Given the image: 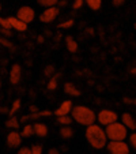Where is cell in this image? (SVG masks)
<instances>
[{"instance_id":"36","label":"cell","mask_w":136,"mask_h":154,"mask_svg":"<svg viewBox=\"0 0 136 154\" xmlns=\"http://www.w3.org/2000/svg\"><path fill=\"white\" fill-rule=\"evenodd\" d=\"M122 101L127 102V104H133V100L132 98H128V97H124V98H122Z\"/></svg>"},{"instance_id":"19","label":"cell","mask_w":136,"mask_h":154,"mask_svg":"<svg viewBox=\"0 0 136 154\" xmlns=\"http://www.w3.org/2000/svg\"><path fill=\"white\" fill-rule=\"evenodd\" d=\"M74 122L72 116L70 115H61V116H57V123L60 125H71V123Z\"/></svg>"},{"instance_id":"28","label":"cell","mask_w":136,"mask_h":154,"mask_svg":"<svg viewBox=\"0 0 136 154\" xmlns=\"http://www.w3.org/2000/svg\"><path fill=\"white\" fill-rule=\"evenodd\" d=\"M0 42H2V47H6V48H8V49H15V47L7 38H0Z\"/></svg>"},{"instance_id":"34","label":"cell","mask_w":136,"mask_h":154,"mask_svg":"<svg viewBox=\"0 0 136 154\" xmlns=\"http://www.w3.org/2000/svg\"><path fill=\"white\" fill-rule=\"evenodd\" d=\"M40 116H41V117L52 116V112H50V111H41V112H40Z\"/></svg>"},{"instance_id":"7","label":"cell","mask_w":136,"mask_h":154,"mask_svg":"<svg viewBox=\"0 0 136 154\" xmlns=\"http://www.w3.org/2000/svg\"><path fill=\"white\" fill-rule=\"evenodd\" d=\"M17 17L19 18L20 20H23V22H26V23L29 25V23H32L33 20H34V18H35V11L32 8V7L23 6V7H20V8L18 10Z\"/></svg>"},{"instance_id":"1","label":"cell","mask_w":136,"mask_h":154,"mask_svg":"<svg viewBox=\"0 0 136 154\" xmlns=\"http://www.w3.org/2000/svg\"><path fill=\"white\" fill-rule=\"evenodd\" d=\"M86 139H87V142H89V145L91 146V147L97 149V150H101V149L106 147V143H107V140H109L105 128L102 127L101 124H95V123L87 125Z\"/></svg>"},{"instance_id":"10","label":"cell","mask_w":136,"mask_h":154,"mask_svg":"<svg viewBox=\"0 0 136 154\" xmlns=\"http://www.w3.org/2000/svg\"><path fill=\"white\" fill-rule=\"evenodd\" d=\"M74 108V104L71 100H65V101H63L60 105H59V108L55 111V115L56 116H61V115H70L71 111H72Z\"/></svg>"},{"instance_id":"44","label":"cell","mask_w":136,"mask_h":154,"mask_svg":"<svg viewBox=\"0 0 136 154\" xmlns=\"http://www.w3.org/2000/svg\"><path fill=\"white\" fill-rule=\"evenodd\" d=\"M135 29H136V23H135Z\"/></svg>"},{"instance_id":"13","label":"cell","mask_w":136,"mask_h":154,"mask_svg":"<svg viewBox=\"0 0 136 154\" xmlns=\"http://www.w3.org/2000/svg\"><path fill=\"white\" fill-rule=\"evenodd\" d=\"M65 47L70 53H76L79 49V45L76 42V40L74 37H71V35H67L65 37Z\"/></svg>"},{"instance_id":"29","label":"cell","mask_w":136,"mask_h":154,"mask_svg":"<svg viewBox=\"0 0 136 154\" xmlns=\"http://www.w3.org/2000/svg\"><path fill=\"white\" fill-rule=\"evenodd\" d=\"M83 4H84V0H74V4H72V8L75 10H80L82 7H83Z\"/></svg>"},{"instance_id":"11","label":"cell","mask_w":136,"mask_h":154,"mask_svg":"<svg viewBox=\"0 0 136 154\" xmlns=\"http://www.w3.org/2000/svg\"><path fill=\"white\" fill-rule=\"evenodd\" d=\"M120 120H121V123L128 128V130L136 131V119L131 113H128V112H124V113L121 115V119H120Z\"/></svg>"},{"instance_id":"33","label":"cell","mask_w":136,"mask_h":154,"mask_svg":"<svg viewBox=\"0 0 136 154\" xmlns=\"http://www.w3.org/2000/svg\"><path fill=\"white\" fill-rule=\"evenodd\" d=\"M125 3V0H112V4L114 7H121Z\"/></svg>"},{"instance_id":"32","label":"cell","mask_w":136,"mask_h":154,"mask_svg":"<svg viewBox=\"0 0 136 154\" xmlns=\"http://www.w3.org/2000/svg\"><path fill=\"white\" fill-rule=\"evenodd\" d=\"M0 33H2L4 37H11V35H12L11 29H2V27H0Z\"/></svg>"},{"instance_id":"39","label":"cell","mask_w":136,"mask_h":154,"mask_svg":"<svg viewBox=\"0 0 136 154\" xmlns=\"http://www.w3.org/2000/svg\"><path fill=\"white\" fill-rule=\"evenodd\" d=\"M131 74H132V75H136V67H133L132 70H131Z\"/></svg>"},{"instance_id":"14","label":"cell","mask_w":136,"mask_h":154,"mask_svg":"<svg viewBox=\"0 0 136 154\" xmlns=\"http://www.w3.org/2000/svg\"><path fill=\"white\" fill-rule=\"evenodd\" d=\"M64 91H65V94H68V96H71V97H79L80 96V90L76 89L75 85L70 83V82L64 83Z\"/></svg>"},{"instance_id":"24","label":"cell","mask_w":136,"mask_h":154,"mask_svg":"<svg viewBox=\"0 0 136 154\" xmlns=\"http://www.w3.org/2000/svg\"><path fill=\"white\" fill-rule=\"evenodd\" d=\"M74 23H75V20L74 19H67V20H64V22H61V23L59 25V29H70V27L74 26Z\"/></svg>"},{"instance_id":"16","label":"cell","mask_w":136,"mask_h":154,"mask_svg":"<svg viewBox=\"0 0 136 154\" xmlns=\"http://www.w3.org/2000/svg\"><path fill=\"white\" fill-rule=\"evenodd\" d=\"M60 137L63 139H71L74 137V130L71 125H63L60 128Z\"/></svg>"},{"instance_id":"6","label":"cell","mask_w":136,"mask_h":154,"mask_svg":"<svg viewBox=\"0 0 136 154\" xmlns=\"http://www.w3.org/2000/svg\"><path fill=\"white\" fill-rule=\"evenodd\" d=\"M60 14V8L57 6L53 7H47V10H44L40 15V20L42 23H52L53 20L59 17Z\"/></svg>"},{"instance_id":"43","label":"cell","mask_w":136,"mask_h":154,"mask_svg":"<svg viewBox=\"0 0 136 154\" xmlns=\"http://www.w3.org/2000/svg\"><path fill=\"white\" fill-rule=\"evenodd\" d=\"M0 48H2V42H0Z\"/></svg>"},{"instance_id":"15","label":"cell","mask_w":136,"mask_h":154,"mask_svg":"<svg viewBox=\"0 0 136 154\" xmlns=\"http://www.w3.org/2000/svg\"><path fill=\"white\" fill-rule=\"evenodd\" d=\"M33 127H34V134L38 135V137L44 138V137H47V135H48L47 124H44V123H35Z\"/></svg>"},{"instance_id":"25","label":"cell","mask_w":136,"mask_h":154,"mask_svg":"<svg viewBox=\"0 0 136 154\" xmlns=\"http://www.w3.org/2000/svg\"><path fill=\"white\" fill-rule=\"evenodd\" d=\"M128 140H129V146L136 150V131H133L131 135H128Z\"/></svg>"},{"instance_id":"26","label":"cell","mask_w":136,"mask_h":154,"mask_svg":"<svg viewBox=\"0 0 136 154\" xmlns=\"http://www.w3.org/2000/svg\"><path fill=\"white\" fill-rule=\"evenodd\" d=\"M0 27L2 29H12L11 25H10L8 18H0Z\"/></svg>"},{"instance_id":"40","label":"cell","mask_w":136,"mask_h":154,"mask_svg":"<svg viewBox=\"0 0 136 154\" xmlns=\"http://www.w3.org/2000/svg\"><path fill=\"white\" fill-rule=\"evenodd\" d=\"M133 104H135V105H136V98H133Z\"/></svg>"},{"instance_id":"23","label":"cell","mask_w":136,"mask_h":154,"mask_svg":"<svg viewBox=\"0 0 136 154\" xmlns=\"http://www.w3.org/2000/svg\"><path fill=\"white\" fill-rule=\"evenodd\" d=\"M47 86H48V90H50V91L56 90V89H57V76H55V78H50Z\"/></svg>"},{"instance_id":"8","label":"cell","mask_w":136,"mask_h":154,"mask_svg":"<svg viewBox=\"0 0 136 154\" xmlns=\"http://www.w3.org/2000/svg\"><path fill=\"white\" fill-rule=\"evenodd\" d=\"M22 134L18 132V130H12L8 135H7V145L11 149H18L20 147V143H22Z\"/></svg>"},{"instance_id":"21","label":"cell","mask_w":136,"mask_h":154,"mask_svg":"<svg viewBox=\"0 0 136 154\" xmlns=\"http://www.w3.org/2000/svg\"><path fill=\"white\" fill-rule=\"evenodd\" d=\"M37 3L42 7H53V6H57L59 4V0H37Z\"/></svg>"},{"instance_id":"5","label":"cell","mask_w":136,"mask_h":154,"mask_svg":"<svg viewBox=\"0 0 136 154\" xmlns=\"http://www.w3.org/2000/svg\"><path fill=\"white\" fill-rule=\"evenodd\" d=\"M117 120H119V115L114 111H112V109H101L97 113V122L102 127H106V125L112 124V123L117 122Z\"/></svg>"},{"instance_id":"30","label":"cell","mask_w":136,"mask_h":154,"mask_svg":"<svg viewBox=\"0 0 136 154\" xmlns=\"http://www.w3.org/2000/svg\"><path fill=\"white\" fill-rule=\"evenodd\" d=\"M53 71H55V67H53V66H47L45 70H44V75L45 76H52Z\"/></svg>"},{"instance_id":"18","label":"cell","mask_w":136,"mask_h":154,"mask_svg":"<svg viewBox=\"0 0 136 154\" xmlns=\"http://www.w3.org/2000/svg\"><path fill=\"white\" fill-rule=\"evenodd\" d=\"M84 3L87 4L90 10H93V11H98L102 6V0H84Z\"/></svg>"},{"instance_id":"20","label":"cell","mask_w":136,"mask_h":154,"mask_svg":"<svg viewBox=\"0 0 136 154\" xmlns=\"http://www.w3.org/2000/svg\"><path fill=\"white\" fill-rule=\"evenodd\" d=\"M20 134H22V137H23V138L32 137V135L34 134V127H33V125H30V124H25L23 127H22Z\"/></svg>"},{"instance_id":"37","label":"cell","mask_w":136,"mask_h":154,"mask_svg":"<svg viewBox=\"0 0 136 154\" xmlns=\"http://www.w3.org/2000/svg\"><path fill=\"white\" fill-rule=\"evenodd\" d=\"M48 153L49 154H57V153H60V150H57V149H49Z\"/></svg>"},{"instance_id":"9","label":"cell","mask_w":136,"mask_h":154,"mask_svg":"<svg viewBox=\"0 0 136 154\" xmlns=\"http://www.w3.org/2000/svg\"><path fill=\"white\" fill-rule=\"evenodd\" d=\"M22 79V67L19 64H12L11 71H10V83L17 86Z\"/></svg>"},{"instance_id":"42","label":"cell","mask_w":136,"mask_h":154,"mask_svg":"<svg viewBox=\"0 0 136 154\" xmlns=\"http://www.w3.org/2000/svg\"><path fill=\"white\" fill-rule=\"evenodd\" d=\"M0 87H2V79H0Z\"/></svg>"},{"instance_id":"22","label":"cell","mask_w":136,"mask_h":154,"mask_svg":"<svg viewBox=\"0 0 136 154\" xmlns=\"http://www.w3.org/2000/svg\"><path fill=\"white\" fill-rule=\"evenodd\" d=\"M20 105H22V102H20V100H15L14 102H12V108L10 109V115H15L18 111L20 109Z\"/></svg>"},{"instance_id":"12","label":"cell","mask_w":136,"mask_h":154,"mask_svg":"<svg viewBox=\"0 0 136 154\" xmlns=\"http://www.w3.org/2000/svg\"><path fill=\"white\" fill-rule=\"evenodd\" d=\"M10 20V25H11L12 29H15L17 32H26L27 30V23L20 20L18 17H8Z\"/></svg>"},{"instance_id":"38","label":"cell","mask_w":136,"mask_h":154,"mask_svg":"<svg viewBox=\"0 0 136 154\" xmlns=\"http://www.w3.org/2000/svg\"><path fill=\"white\" fill-rule=\"evenodd\" d=\"M30 112H38V108L35 106V105H32V106H30Z\"/></svg>"},{"instance_id":"2","label":"cell","mask_w":136,"mask_h":154,"mask_svg":"<svg viewBox=\"0 0 136 154\" xmlns=\"http://www.w3.org/2000/svg\"><path fill=\"white\" fill-rule=\"evenodd\" d=\"M71 116H72L74 122H76L80 125H90L97 122V113L91 109V108L86 106V105H76L71 111Z\"/></svg>"},{"instance_id":"41","label":"cell","mask_w":136,"mask_h":154,"mask_svg":"<svg viewBox=\"0 0 136 154\" xmlns=\"http://www.w3.org/2000/svg\"><path fill=\"white\" fill-rule=\"evenodd\" d=\"M0 12H2V3H0Z\"/></svg>"},{"instance_id":"31","label":"cell","mask_w":136,"mask_h":154,"mask_svg":"<svg viewBox=\"0 0 136 154\" xmlns=\"http://www.w3.org/2000/svg\"><path fill=\"white\" fill-rule=\"evenodd\" d=\"M18 154H32V149L27 147V146H22L18 150Z\"/></svg>"},{"instance_id":"35","label":"cell","mask_w":136,"mask_h":154,"mask_svg":"<svg viewBox=\"0 0 136 154\" xmlns=\"http://www.w3.org/2000/svg\"><path fill=\"white\" fill-rule=\"evenodd\" d=\"M67 4H68V2H67V0H59L57 7H59V8H64V7H67Z\"/></svg>"},{"instance_id":"3","label":"cell","mask_w":136,"mask_h":154,"mask_svg":"<svg viewBox=\"0 0 136 154\" xmlns=\"http://www.w3.org/2000/svg\"><path fill=\"white\" fill-rule=\"evenodd\" d=\"M109 140H125L128 138V128L121 122H114L105 127Z\"/></svg>"},{"instance_id":"27","label":"cell","mask_w":136,"mask_h":154,"mask_svg":"<svg viewBox=\"0 0 136 154\" xmlns=\"http://www.w3.org/2000/svg\"><path fill=\"white\" fill-rule=\"evenodd\" d=\"M32 154H41L42 153V145H40V143H35V145H33L32 147Z\"/></svg>"},{"instance_id":"4","label":"cell","mask_w":136,"mask_h":154,"mask_svg":"<svg viewBox=\"0 0 136 154\" xmlns=\"http://www.w3.org/2000/svg\"><path fill=\"white\" fill-rule=\"evenodd\" d=\"M106 149L110 154H129L131 146L125 140H107Z\"/></svg>"},{"instance_id":"17","label":"cell","mask_w":136,"mask_h":154,"mask_svg":"<svg viewBox=\"0 0 136 154\" xmlns=\"http://www.w3.org/2000/svg\"><path fill=\"white\" fill-rule=\"evenodd\" d=\"M19 125H20V122L14 116V115L6 122V127L10 128V130H19Z\"/></svg>"}]
</instances>
